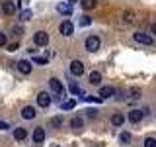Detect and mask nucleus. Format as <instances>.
<instances>
[{"instance_id":"obj_27","label":"nucleus","mask_w":156,"mask_h":147,"mask_svg":"<svg viewBox=\"0 0 156 147\" xmlns=\"http://www.w3.org/2000/svg\"><path fill=\"white\" fill-rule=\"evenodd\" d=\"M51 126H53V127H58V126H62V118H61V116H55V118H51Z\"/></svg>"},{"instance_id":"obj_14","label":"nucleus","mask_w":156,"mask_h":147,"mask_svg":"<svg viewBox=\"0 0 156 147\" xmlns=\"http://www.w3.org/2000/svg\"><path fill=\"white\" fill-rule=\"evenodd\" d=\"M115 94V88L113 86H101L100 88V98H109Z\"/></svg>"},{"instance_id":"obj_31","label":"nucleus","mask_w":156,"mask_h":147,"mask_svg":"<svg viewBox=\"0 0 156 147\" xmlns=\"http://www.w3.org/2000/svg\"><path fill=\"white\" fill-rule=\"evenodd\" d=\"M8 43V37H6V33H2L0 32V47H4Z\"/></svg>"},{"instance_id":"obj_22","label":"nucleus","mask_w":156,"mask_h":147,"mask_svg":"<svg viewBox=\"0 0 156 147\" xmlns=\"http://www.w3.org/2000/svg\"><path fill=\"white\" fill-rule=\"evenodd\" d=\"M123 18H125V22H133V20H135V12H133V10H125V14H123Z\"/></svg>"},{"instance_id":"obj_9","label":"nucleus","mask_w":156,"mask_h":147,"mask_svg":"<svg viewBox=\"0 0 156 147\" xmlns=\"http://www.w3.org/2000/svg\"><path fill=\"white\" fill-rule=\"evenodd\" d=\"M58 29H61V33H62L65 37H68V36H72V32H74V26H72V24L66 20V22L61 24V28H58Z\"/></svg>"},{"instance_id":"obj_30","label":"nucleus","mask_w":156,"mask_h":147,"mask_svg":"<svg viewBox=\"0 0 156 147\" xmlns=\"http://www.w3.org/2000/svg\"><path fill=\"white\" fill-rule=\"evenodd\" d=\"M86 116H88V118H92V120H94V118L98 116V112L94 110V108H88V110H86Z\"/></svg>"},{"instance_id":"obj_6","label":"nucleus","mask_w":156,"mask_h":147,"mask_svg":"<svg viewBox=\"0 0 156 147\" xmlns=\"http://www.w3.org/2000/svg\"><path fill=\"white\" fill-rule=\"evenodd\" d=\"M37 104L41 108H47L51 104V94H49V92H39L37 94Z\"/></svg>"},{"instance_id":"obj_23","label":"nucleus","mask_w":156,"mask_h":147,"mask_svg":"<svg viewBox=\"0 0 156 147\" xmlns=\"http://www.w3.org/2000/svg\"><path fill=\"white\" fill-rule=\"evenodd\" d=\"M74 106H76V102H74V100H66V102H62V104H61L62 110H72Z\"/></svg>"},{"instance_id":"obj_5","label":"nucleus","mask_w":156,"mask_h":147,"mask_svg":"<svg viewBox=\"0 0 156 147\" xmlns=\"http://www.w3.org/2000/svg\"><path fill=\"white\" fill-rule=\"evenodd\" d=\"M33 43H35V45H47L49 43V33L47 32H37L35 36H33Z\"/></svg>"},{"instance_id":"obj_11","label":"nucleus","mask_w":156,"mask_h":147,"mask_svg":"<svg viewBox=\"0 0 156 147\" xmlns=\"http://www.w3.org/2000/svg\"><path fill=\"white\" fill-rule=\"evenodd\" d=\"M35 114H37V112H35V108H33V106H26L22 110V118H23V120H33Z\"/></svg>"},{"instance_id":"obj_12","label":"nucleus","mask_w":156,"mask_h":147,"mask_svg":"<svg viewBox=\"0 0 156 147\" xmlns=\"http://www.w3.org/2000/svg\"><path fill=\"white\" fill-rule=\"evenodd\" d=\"M18 71L22 73V75H29V73H31V63L29 61H20L18 63Z\"/></svg>"},{"instance_id":"obj_25","label":"nucleus","mask_w":156,"mask_h":147,"mask_svg":"<svg viewBox=\"0 0 156 147\" xmlns=\"http://www.w3.org/2000/svg\"><path fill=\"white\" fill-rule=\"evenodd\" d=\"M82 8H84V10H94L96 2H94V0H86V2H82Z\"/></svg>"},{"instance_id":"obj_29","label":"nucleus","mask_w":156,"mask_h":147,"mask_svg":"<svg viewBox=\"0 0 156 147\" xmlns=\"http://www.w3.org/2000/svg\"><path fill=\"white\" fill-rule=\"evenodd\" d=\"M131 98L139 100V98H140V88H131Z\"/></svg>"},{"instance_id":"obj_26","label":"nucleus","mask_w":156,"mask_h":147,"mask_svg":"<svg viewBox=\"0 0 156 147\" xmlns=\"http://www.w3.org/2000/svg\"><path fill=\"white\" fill-rule=\"evenodd\" d=\"M119 141H121V143H129V141H131V134H129V131H123V134L119 135Z\"/></svg>"},{"instance_id":"obj_1","label":"nucleus","mask_w":156,"mask_h":147,"mask_svg":"<svg viewBox=\"0 0 156 147\" xmlns=\"http://www.w3.org/2000/svg\"><path fill=\"white\" fill-rule=\"evenodd\" d=\"M100 45H101V39L98 37V36H88L86 37V49L88 51H98V49H100Z\"/></svg>"},{"instance_id":"obj_18","label":"nucleus","mask_w":156,"mask_h":147,"mask_svg":"<svg viewBox=\"0 0 156 147\" xmlns=\"http://www.w3.org/2000/svg\"><path fill=\"white\" fill-rule=\"evenodd\" d=\"M82 126H84V120H82L80 116H76V118H72V120H70V127H72V130H80Z\"/></svg>"},{"instance_id":"obj_10","label":"nucleus","mask_w":156,"mask_h":147,"mask_svg":"<svg viewBox=\"0 0 156 147\" xmlns=\"http://www.w3.org/2000/svg\"><path fill=\"white\" fill-rule=\"evenodd\" d=\"M45 139V130L43 127H35L33 130V143H43Z\"/></svg>"},{"instance_id":"obj_8","label":"nucleus","mask_w":156,"mask_h":147,"mask_svg":"<svg viewBox=\"0 0 156 147\" xmlns=\"http://www.w3.org/2000/svg\"><path fill=\"white\" fill-rule=\"evenodd\" d=\"M49 86H51V90L57 92V94H61V92L65 90V86H62V82L58 81V78H49Z\"/></svg>"},{"instance_id":"obj_4","label":"nucleus","mask_w":156,"mask_h":147,"mask_svg":"<svg viewBox=\"0 0 156 147\" xmlns=\"http://www.w3.org/2000/svg\"><path fill=\"white\" fill-rule=\"evenodd\" d=\"M57 12L62 16H70L72 14V2H58L57 4Z\"/></svg>"},{"instance_id":"obj_20","label":"nucleus","mask_w":156,"mask_h":147,"mask_svg":"<svg viewBox=\"0 0 156 147\" xmlns=\"http://www.w3.org/2000/svg\"><path fill=\"white\" fill-rule=\"evenodd\" d=\"M90 24H92V18L90 16H82L80 20H78V26H80V28H88Z\"/></svg>"},{"instance_id":"obj_19","label":"nucleus","mask_w":156,"mask_h":147,"mask_svg":"<svg viewBox=\"0 0 156 147\" xmlns=\"http://www.w3.org/2000/svg\"><path fill=\"white\" fill-rule=\"evenodd\" d=\"M90 82H92V85H100V82H101V75L98 71H92L90 73Z\"/></svg>"},{"instance_id":"obj_16","label":"nucleus","mask_w":156,"mask_h":147,"mask_svg":"<svg viewBox=\"0 0 156 147\" xmlns=\"http://www.w3.org/2000/svg\"><path fill=\"white\" fill-rule=\"evenodd\" d=\"M123 122H125V116L123 114H113V116H111V124H113L115 127L123 126Z\"/></svg>"},{"instance_id":"obj_17","label":"nucleus","mask_w":156,"mask_h":147,"mask_svg":"<svg viewBox=\"0 0 156 147\" xmlns=\"http://www.w3.org/2000/svg\"><path fill=\"white\" fill-rule=\"evenodd\" d=\"M68 90H70L72 94H76V96H82V88L78 86L74 81H70V82H68Z\"/></svg>"},{"instance_id":"obj_34","label":"nucleus","mask_w":156,"mask_h":147,"mask_svg":"<svg viewBox=\"0 0 156 147\" xmlns=\"http://www.w3.org/2000/svg\"><path fill=\"white\" fill-rule=\"evenodd\" d=\"M150 29H152V33H156V22L152 24V26H150Z\"/></svg>"},{"instance_id":"obj_13","label":"nucleus","mask_w":156,"mask_h":147,"mask_svg":"<svg viewBox=\"0 0 156 147\" xmlns=\"http://www.w3.org/2000/svg\"><path fill=\"white\" fill-rule=\"evenodd\" d=\"M2 10H4V14H8V16H12V14H16L18 6H16L14 2H4V4H2Z\"/></svg>"},{"instance_id":"obj_2","label":"nucleus","mask_w":156,"mask_h":147,"mask_svg":"<svg viewBox=\"0 0 156 147\" xmlns=\"http://www.w3.org/2000/svg\"><path fill=\"white\" fill-rule=\"evenodd\" d=\"M133 37H135V41L144 43V45H152V43H154L152 36H148V33H144V32H135V33H133Z\"/></svg>"},{"instance_id":"obj_7","label":"nucleus","mask_w":156,"mask_h":147,"mask_svg":"<svg viewBox=\"0 0 156 147\" xmlns=\"http://www.w3.org/2000/svg\"><path fill=\"white\" fill-rule=\"evenodd\" d=\"M143 118H144V110H131L129 112V122H133V124H139Z\"/></svg>"},{"instance_id":"obj_28","label":"nucleus","mask_w":156,"mask_h":147,"mask_svg":"<svg viewBox=\"0 0 156 147\" xmlns=\"http://www.w3.org/2000/svg\"><path fill=\"white\" fill-rule=\"evenodd\" d=\"M144 147H156V139H154V137H146V139H144Z\"/></svg>"},{"instance_id":"obj_15","label":"nucleus","mask_w":156,"mask_h":147,"mask_svg":"<svg viewBox=\"0 0 156 147\" xmlns=\"http://www.w3.org/2000/svg\"><path fill=\"white\" fill-rule=\"evenodd\" d=\"M26 135H27V131L23 130V127H16V130H14V139L16 141H23Z\"/></svg>"},{"instance_id":"obj_33","label":"nucleus","mask_w":156,"mask_h":147,"mask_svg":"<svg viewBox=\"0 0 156 147\" xmlns=\"http://www.w3.org/2000/svg\"><path fill=\"white\" fill-rule=\"evenodd\" d=\"M16 49H18V43H10L8 45V51H16Z\"/></svg>"},{"instance_id":"obj_3","label":"nucleus","mask_w":156,"mask_h":147,"mask_svg":"<svg viewBox=\"0 0 156 147\" xmlns=\"http://www.w3.org/2000/svg\"><path fill=\"white\" fill-rule=\"evenodd\" d=\"M70 73L74 77H82V75H84V63L78 61V59H74V61L70 63Z\"/></svg>"},{"instance_id":"obj_21","label":"nucleus","mask_w":156,"mask_h":147,"mask_svg":"<svg viewBox=\"0 0 156 147\" xmlns=\"http://www.w3.org/2000/svg\"><path fill=\"white\" fill-rule=\"evenodd\" d=\"M20 18H22L23 22H27V20H31V18H33V12H31V10H22Z\"/></svg>"},{"instance_id":"obj_24","label":"nucleus","mask_w":156,"mask_h":147,"mask_svg":"<svg viewBox=\"0 0 156 147\" xmlns=\"http://www.w3.org/2000/svg\"><path fill=\"white\" fill-rule=\"evenodd\" d=\"M33 63H35V65H47V63H49V59L47 57H33Z\"/></svg>"},{"instance_id":"obj_32","label":"nucleus","mask_w":156,"mask_h":147,"mask_svg":"<svg viewBox=\"0 0 156 147\" xmlns=\"http://www.w3.org/2000/svg\"><path fill=\"white\" fill-rule=\"evenodd\" d=\"M8 127H10V124H8V122H2V120H0V131H6Z\"/></svg>"}]
</instances>
